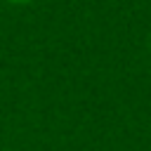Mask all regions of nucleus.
I'll list each match as a JSON object with an SVG mask.
<instances>
[{"label": "nucleus", "mask_w": 151, "mask_h": 151, "mask_svg": "<svg viewBox=\"0 0 151 151\" xmlns=\"http://www.w3.org/2000/svg\"><path fill=\"white\" fill-rule=\"evenodd\" d=\"M7 2H12V5H26V2H31V0H7Z\"/></svg>", "instance_id": "f257e3e1"}]
</instances>
